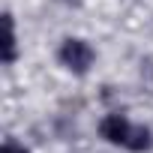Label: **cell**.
<instances>
[{"label":"cell","instance_id":"1","mask_svg":"<svg viewBox=\"0 0 153 153\" xmlns=\"http://www.w3.org/2000/svg\"><path fill=\"white\" fill-rule=\"evenodd\" d=\"M93 57L96 54H93L90 42H84V39H63V45H60V63L75 75H84L93 66Z\"/></svg>","mask_w":153,"mask_h":153},{"label":"cell","instance_id":"2","mask_svg":"<svg viewBox=\"0 0 153 153\" xmlns=\"http://www.w3.org/2000/svg\"><path fill=\"white\" fill-rule=\"evenodd\" d=\"M132 126H135V123H129L123 114H108V117H102V123H99V135H102L108 144L126 147V144H129V135H132Z\"/></svg>","mask_w":153,"mask_h":153},{"label":"cell","instance_id":"3","mask_svg":"<svg viewBox=\"0 0 153 153\" xmlns=\"http://www.w3.org/2000/svg\"><path fill=\"white\" fill-rule=\"evenodd\" d=\"M150 147H153V132H150L147 126H132V135H129L126 150H132V153H144V150H150Z\"/></svg>","mask_w":153,"mask_h":153},{"label":"cell","instance_id":"4","mask_svg":"<svg viewBox=\"0 0 153 153\" xmlns=\"http://www.w3.org/2000/svg\"><path fill=\"white\" fill-rule=\"evenodd\" d=\"M3 27H6V36H3V63H12V60H15V30H12V15H3Z\"/></svg>","mask_w":153,"mask_h":153},{"label":"cell","instance_id":"5","mask_svg":"<svg viewBox=\"0 0 153 153\" xmlns=\"http://www.w3.org/2000/svg\"><path fill=\"white\" fill-rule=\"evenodd\" d=\"M0 153H30V150L21 147V144H15V141H6L3 147H0Z\"/></svg>","mask_w":153,"mask_h":153}]
</instances>
